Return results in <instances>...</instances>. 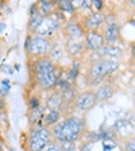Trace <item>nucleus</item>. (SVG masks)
I'll return each instance as SVG.
<instances>
[{"label": "nucleus", "instance_id": "nucleus-1", "mask_svg": "<svg viewBox=\"0 0 135 151\" xmlns=\"http://www.w3.org/2000/svg\"><path fill=\"white\" fill-rule=\"evenodd\" d=\"M35 78L42 89L47 91L56 86L58 81V74H57V66L54 62H51L49 57H41L37 62L34 63Z\"/></svg>", "mask_w": 135, "mask_h": 151}, {"label": "nucleus", "instance_id": "nucleus-2", "mask_svg": "<svg viewBox=\"0 0 135 151\" xmlns=\"http://www.w3.org/2000/svg\"><path fill=\"white\" fill-rule=\"evenodd\" d=\"M84 124L79 117H69L54 126L53 134L58 142H74L81 136Z\"/></svg>", "mask_w": 135, "mask_h": 151}, {"label": "nucleus", "instance_id": "nucleus-3", "mask_svg": "<svg viewBox=\"0 0 135 151\" xmlns=\"http://www.w3.org/2000/svg\"><path fill=\"white\" fill-rule=\"evenodd\" d=\"M119 68L118 61H110V60H99L92 63L89 69V76L92 78L93 84H99L101 80H104L108 74L113 73Z\"/></svg>", "mask_w": 135, "mask_h": 151}, {"label": "nucleus", "instance_id": "nucleus-4", "mask_svg": "<svg viewBox=\"0 0 135 151\" xmlns=\"http://www.w3.org/2000/svg\"><path fill=\"white\" fill-rule=\"evenodd\" d=\"M28 54L31 55H37V57H45L47 53H50L51 50V42L47 38H42V37H30L27 39L26 43Z\"/></svg>", "mask_w": 135, "mask_h": 151}, {"label": "nucleus", "instance_id": "nucleus-5", "mask_svg": "<svg viewBox=\"0 0 135 151\" xmlns=\"http://www.w3.org/2000/svg\"><path fill=\"white\" fill-rule=\"evenodd\" d=\"M51 139V134L50 131L46 128V127H39V128H35L31 132V136H30V140H28V145H30V150L31 151H42Z\"/></svg>", "mask_w": 135, "mask_h": 151}, {"label": "nucleus", "instance_id": "nucleus-6", "mask_svg": "<svg viewBox=\"0 0 135 151\" xmlns=\"http://www.w3.org/2000/svg\"><path fill=\"white\" fill-rule=\"evenodd\" d=\"M58 28H60V20L58 19L54 18V16H43L35 32L38 34V37L46 38L53 35Z\"/></svg>", "mask_w": 135, "mask_h": 151}, {"label": "nucleus", "instance_id": "nucleus-7", "mask_svg": "<svg viewBox=\"0 0 135 151\" xmlns=\"http://www.w3.org/2000/svg\"><path fill=\"white\" fill-rule=\"evenodd\" d=\"M96 104H97V97H96V93L92 91L82 92L76 99V107L79 111H82V112L91 111Z\"/></svg>", "mask_w": 135, "mask_h": 151}, {"label": "nucleus", "instance_id": "nucleus-8", "mask_svg": "<svg viewBox=\"0 0 135 151\" xmlns=\"http://www.w3.org/2000/svg\"><path fill=\"white\" fill-rule=\"evenodd\" d=\"M93 55H97V60H110V61H118L122 58L123 51L122 49H119L118 46L113 45H104L101 49H99Z\"/></svg>", "mask_w": 135, "mask_h": 151}, {"label": "nucleus", "instance_id": "nucleus-9", "mask_svg": "<svg viewBox=\"0 0 135 151\" xmlns=\"http://www.w3.org/2000/svg\"><path fill=\"white\" fill-rule=\"evenodd\" d=\"M104 37L97 30H91L85 38V47L91 51H97L104 46Z\"/></svg>", "mask_w": 135, "mask_h": 151}, {"label": "nucleus", "instance_id": "nucleus-10", "mask_svg": "<svg viewBox=\"0 0 135 151\" xmlns=\"http://www.w3.org/2000/svg\"><path fill=\"white\" fill-rule=\"evenodd\" d=\"M104 20H105V15L101 14L100 11H96V12L91 14V15L88 16V19H87V26H88L91 30H96V28H99L103 24Z\"/></svg>", "mask_w": 135, "mask_h": 151}, {"label": "nucleus", "instance_id": "nucleus-11", "mask_svg": "<svg viewBox=\"0 0 135 151\" xmlns=\"http://www.w3.org/2000/svg\"><path fill=\"white\" fill-rule=\"evenodd\" d=\"M95 93H96L97 101H105L112 97L115 91H113V86L111 84H103L100 88L97 89V92H95Z\"/></svg>", "mask_w": 135, "mask_h": 151}, {"label": "nucleus", "instance_id": "nucleus-12", "mask_svg": "<svg viewBox=\"0 0 135 151\" xmlns=\"http://www.w3.org/2000/svg\"><path fill=\"white\" fill-rule=\"evenodd\" d=\"M62 103H64V97L58 92H54V93H51L49 96L46 105L50 111H58L61 108V105H62Z\"/></svg>", "mask_w": 135, "mask_h": 151}, {"label": "nucleus", "instance_id": "nucleus-13", "mask_svg": "<svg viewBox=\"0 0 135 151\" xmlns=\"http://www.w3.org/2000/svg\"><path fill=\"white\" fill-rule=\"evenodd\" d=\"M85 45L80 41H74V39H70L68 43H66V50L70 55H80V54L84 51Z\"/></svg>", "mask_w": 135, "mask_h": 151}, {"label": "nucleus", "instance_id": "nucleus-14", "mask_svg": "<svg viewBox=\"0 0 135 151\" xmlns=\"http://www.w3.org/2000/svg\"><path fill=\"white\" fill-rule=\"evenodd\" d=\"M104 37V41L107 39L108 42H115L119 38V27H118L116 23H107V28H105V35Z\"/></svg>", "mask_w": 135, "mask_h": 151}, {"label": "nucleus", "instance_id": "nucleus-15", "mask_svg": "<svg viewBox=\"0 0 135 151\" xmlns=\"http://www.w3.org/2000/svg\"><path fill=\"white\" fill-rule=\"evenodd\" d=\"M66 32H68V35L70 37V39H74V41H79L80 38L82 37L81 26L76 22L68 23V26H66Z\"/></svg>", "mask_w": 135, "mask_h": 151}, {"label": "nucleus", "instance_id": "nucleus-16", "mask_svg": "<svg viewBox=\"0 0 135 151\" xmlns=\"http://www.w3.org/2000/svg\"><path fill=\"white\" fill-rule=\"evenodd\" d=\"M60 117H61L60 111H50L47 115H45L42 117V120L45 123V127H49V126H56L57 123L60 122Z\"/></svg>", "mask_w": 135, "mask_h": 151}, {"label": "nucleus", "instance_id": "nucleus-17", "mask_svg": "<svg viewBox=\"0 0 135 151\" xmlns=\"http://www.w3.org/2000/svg\"><path fill=\"white\" fill-rule=\"evenodd\" d=\"M38 8H39L38 14L41 16H51V12L54 9V4L50 3V1H39Z\"/></svg>", "mask_w": 135, "mask_h": 151}, {"label": "nucleus", "instance_id": "nucleus-18", "mask_svg": "<svg viewBox=\"0 0 135 151\" xmlns=\"http://www.w3.org/2000/svg\"><path fill=\"white\" fill-rule=\"evenodd\" d=\"M64 55V50L60 45H56L50 50V61L51 62H56V61H60Z\"/></svg>", "mask_w": 135, "mask_h": 151}, {"label": "nucleus", "instance_id": "nucleus-19", "mask_svg": "<svg viewBox=\"0 0 135 151\" xmlns=\"http://www.w3.org/2000/svg\"><path fill=\"white\" fill-rule=\"evenodd\" d=\"M57 7L62 11V12H74V6H73L72 1H68V0H62V1H58Z\"/></svg>", "mask_w": 135, "mask_h": 151}, {"label": "nucleus", "instance_id": "nucleus-20", "mask_svg": "<svg viewBox=\"0 0 135 151\" xmlns=\"http://www.w3.org/2000/svg\"><path fill=\"white\" fill-rule=\"evenodd\" d=\"M42 18H43V16H41L38 12H34V15H32L31 20H30V30L35 31V30H37V27L39 26V23H41Z\"/></svg>", "mask_w": 135, "mask_h": 151}, {"label": "nucleus", "instance_id": "nucleus-21", "mask_svg": "<svg viewBox=\"0 0 135 151\" xmlns=\"http://www.w3.org/2000/svg\"><path fill=\"white\" fill-rule=\"evenodd\" d=\"M60 150L61 151H76L74 142H60Z\"/></svg>", "mask_w": 135, "mask_h": 151}, {"label": "nucleus", "instance_id": "nucleus-22", "mask_svg": "<svg viewBox=\"0 0 135 151\" xmlns=\"http://www.w3.org/2000/svg\"><path fill=\"white\" fill-rule=\"evenodd\" d=\"M79 63H74L72 68V70L69 72V77H68V82L69 81H74L77 78V76H79Z\"/></svg>", "mask_w": 135, "mask_h": 151}, {"label": "nucleus", "instance_id": "nucleus-23", "mask_svg": "<svg viewBox=\"0 0 135 151\" xmlns=\"http://www.w3.org/2000/svg\"><path fill=\"white\" fill-rule=\"evenodd\" d=\"M91 148H92V142H88V143H84L81 146L80 151H91Z\"/></svg>", "mask_w": 135, "mask_h": 151}, {"label": "nucleus", "instance_id": "nucleus-24", "mask_svg": "<svg viewBox=\"0 0 135 151\" xmlns=\"http://www.w3.org/2000/svg\"><path fill=\"white\" fill-rule=\"evenodd\" d=\"M126 148L127 151H135V143H134V139H131V140L126 145Z\"/></svg>", "mask_w": 135, "mask_h": 151}, {"label": "nucleus", "instance_id": "nucleus-25", "mask_svg": "<svg viewBox=\"0 0 135 151\" xmlns=\"http://www.w3.org/2000/svg\"><path fill=\"white\" fill-rule=\"evenodd\" d=\"M46 151H61V150H60V146H58V145L51 143V145H49V147L46 148Z\"/></svg>", "mask_w": 135, "mask_h": 151}, {"label": "nucleus", "instance_id": "nucleus-26", "mask_svg": "<svg viewBox=\"0 0 135 151\" xmlns=\"http://www.w3.org/2000/svg\"><path fill=\"white\" fill-rule=\"evenodd\" d=\"M92 4H93V7H95L96 9H100L101 6H103V3H101L100 0H95V1H92Z\"/></svg>", "mask_w": 135, "mask_h": 151}, {"label": "nucleus", "instance_id": "nucleus-27", "mask_svg": "<svg viewBox=\"0 0 135 151\" xmlns=\"http://www.w3.org/2000/svg\"><path fill=\"white\" fill-rule=\"evenodd\" d=\"M30 104H31V107H32V108H37V105H38V100L34 97V100L30 101Z\"/></svg>", "mask_w": 135, "mask_h": 151}, {"label": "nucleus", "instance_id": "nucleus-28", "mask_svg": "<svg viewBox=\"0 0 135 151\" xmlns=\"http://www.w3.org/2000/svg\"><path fill=\"white\" fill-rule=\"evenodd\" d=\"M3 105H4V104H3V101H1V100H0V111H1V109H3Z\"/></svg>", "mask_w": 135, "mask_h": 151}, {"label": "nucleus", "instance_id": "nucleus-29", "mask_svg": "<svg viewBox=\"0 0 135 151\" xmlns=\"http://www.w3.org/2000/svg\"><path fill=\"white\" fill-rule=\"evenodd\" d=\"M1 148H3V145H1V140H0V151H1Z\"/></svg>", "mask_w": 135, "mask_h": 151}]
</instances>
